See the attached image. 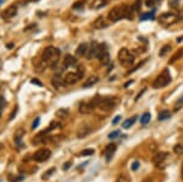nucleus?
<instances>
[{"label": "nucleus", "mask_w": 183, "mask_h": 182, "mask_svg": "<svg viewBox=\"0 0 183 182\" xmlns=\"http://www.w3.org/2000/svg\"><path fill=\"white\" fill-rule=\"evenodd\" d=\"M133 7L126 5V4H122V5H117L115 6L112 10H110L109 15H107V17L111 22H117L122 19H132L133 17Z\"/></svg>", "instance_id": "obj_1"}, {"label": "nucleus", "mask_w": 183, "mask_h": 182, "mask_svg": "<svg viewBox=\"0 0 183 182\" xmlns=\"http://www.w3.org/2000/svg\"><path fill=\"white\" fill-rule=\"evenodd\" d=\"M60 59V50L55 47H48L44 49L43 54H41V61H43L44 66H50V67H55L56 64L59 62Z\"/></svg>", "instance_id": "obj_2"}, {"label": "nucleus", "mask_w": 183, "mask_h": 182, "mask_svg": "<svg viewBox=\"0 0 183 182\" xmlns=\"http://www.w3.org/2000/svg\"><path fill=\"white\" fill-rule=\"evenodd\" d=\"M172 77H171V73L167 69H165L159 76H157L154 81V83H153V88L155 89H159V88H164L167 86L170 82H171Z\"/></svg>", "instance_id": "obj_3"}, {"label": "nucleus", "mask_w": 183, "mask_h": 182, "mask_svg": "<svg viewBox=\"0 0 183 182\" xmlns=\"http://www.w3.org/2000/svg\"><path fill=\"white\" fill-rule=\"evenodd\" d=\"M83 76H84V70L78 67L77 70L66 73V76L64 77V82H65V85H69V86L76 85L78 81H81L83 78Z\"/></svg>", "instance_id": "obj_4"}, {"label": "nucleus", "mask_w": 183, "mask_h": 182, "mask_svg": "<svg viewBox=\"0 0 183 182\" xmlns=\"http://www.w3.org/2000/svg\"><path fill=\"white\" fill-rule=\"evenodd\" d=\"M119 100H117V98L116 97H106V98H102L100 99V103H99L98 107L102 111H111L115 109V106L117 105Z\"/></svg>", "instance_id": "obj_5"}, {"label": "nucleus", "mask_w": 183, "mask_h": 182, "mask_svg": "<svg viewBox=\"0 0 183 182\" xmlns=\"http://www.w3.org/2000/svg\"><path fill=\"white\" fill-rule=\"evenodd\" d=\"M119 61L123 66H131L134 62V55H133L127 48H122L119 52Z\"/></svg>", "instance_id": "obj_6"}, {"label": "nucleus", "mask_w": 183, "mask_h": 182, "mask_svg": "<svg viewBox=\"0 0 183 182\" xmlns=\"http://www.w3.org/2000/svg\"><path fill=\"white\" fill-rule=\"evenodd\" d=\"M100 97H95L93 99H90L89 102H84L79 105V112L81 114H90L95 107H98L99 103H100Z\"/></svg>", "instance_id": "obj_7"}, {"label": "nucleus", "mask_w": 183, "mask_h": 182, "mask_svg": "<svg viewBox=\"0 0 183 182\" xmlns=\"http://www.w3.org/2000/svg\"><path fill=\"white\" fill-rule=\"evenodd\" d=\"M51 156V152L48 148H41L33 154V160L37 163H44Z\"/></svg>", "instance_id": "obj_8"}, {"label": "nucleus", "mask_w": 183, "mask_h": 182, "mask_svg": "<svg viewBox=\"0 0 183 182\" xmlns=\"http://www.w3.org/2000/svg\"><path fill=\"white\" fill-rule=\"evenodd\" d=\"M98 59L100 61V64H103V65H107L110 62V54H109V49H107L106 44H100Z\"/></svg>", "instance_id": "obj_9"}, {"label": "nucleus", "mask_w": 183, "mask_h": 182, "mask_svg": "<svg viewBox=\"0 0 183 182\" xmlns=\"http://www.w3.org/2000/svg\"><path fill=\"white\" fill-rule=\"evenodd\" d=\"M160 22L165 26H170V24L178 22V16L174 15L173 12H165L160 16Z\"/></svg>", "instance_id": "obj_10"}, {"label": "nucleus", "mask_w": 183, "mask_h": 182, "mask_svg": "<svg viewBox=\"0 0 183 182\" xmlns=\"http://www.w3.org/2000/svg\"><path fill=\"white\" fill-rule=\"evenodd\" d=\"M99 49H100V44H98L97 42H92L90 48H89V50H88V54H87V57H88V59H93V57H98Z\"/></svg>", "instance_id": "obj_11"}, {"label": "nucleus", "mask_w": 183, "mask_h": 182, "mask_svg": "<svg viewBox=\"0 0 183 182\" xmlns=\"http://www.w3.org/2000/svg\"><path fill=\"white\" fill-rule=\"evenodd\" d=\"M16 14H17V6H16V5H11V6H9V7H7V9L4 11L3 19H4V20H10V19L15 17Z\"/></svg>", "instance_id": "obj_12"}, {"label": "nucleus", "mask_w": 183, "mask_h": 182, "mask_svg": "<svg viewBox=\"0 0 183 182\" xmlns=\"http://www.w3.org/2000/svg\"><path fill=\"white\" fill-rule=\"evenodd\" d=\"M23 136H24V131L22 128L19 130L14 136V140H15V144L17 145V149H21V148L23 147V143H22V137Z\"/></svg>", "instance_id": "obj_13"}, {"label": "nucleus", "mask_w": 183, "mask_h": 182, "mask_svg": "<svg viewBox=\"0 0 183 182\" xmlns=\"http://www.w3.org/2000/svg\"><path fill=\"white\" fill-rule=\"evenodd\" d=\"M167 155H169V154H167V153H165V152L156 154V155L154 156V159H153L154 164L156 165L157 168H161V165H162V163L166 160V158H167Z\"/></svg>", "instance_id": "obj_14"}, {"label": "nucleus", "mask_w": 183, "mask_h": 182, "mask_svg": "<svg viewBox=\"0 0 183 182\" xmlns=\"http://www.w3.org/2000/svg\"><path fill=\"white\" fill-rule=\"evenodd\" d=\"M116 152V144H109V145H106L105 148V150H104V155H105V158H106V161H110L111 158H112V155L115 154Z\"/></svg>", "instance_id": "obj_15"}, {"label": "nucleus", "mask_w": 183, "mask_h": 182, "mask_svg": "<svg viewBox=\"0 0 183 182\" xmlns=\"http://www.w3.org/2000/svg\"><path fill=\"white\" fill-rule=\"evenodd\" d=\"M74 66H77V60L74 59L73 56H71V55H66L65 60H64V67H65V70L66 69H70V67H74Z\"/></svg>", "instance_id": "obj_16"}, {"label": "nucleus", "mask_w": 183, "mask_h": 182, "mask_svg": "<svg viewBox=\"0 0 183 182\" xmlns=\"http://www.w3.org/2000/svg\"><path fill=\"white\" fill-rule=\"evenodd\" d=\"M93 27H94L95 29H103V28L107 27V22L105 21V19L103 17V16H100V17H98V19L94 21Z\"/></svg>", "instance_id": "obj_17"}, {"label": "nucleus", "mask_w": 183, "mask_h": 182, "mask_svg": "<svg viewBox=\"0 0 183 182\" xmlns=\"http://www.w3.org/2000/svg\"><path fill=\"white\" fill-rule=\"evenodd\" d=\"M88 50H89L88 45H87L86 43H82V44H79V45H78L77 50H76V54H77L78 56H87Z\"/></svg>", "instance_id": "obj_18"}, {"label": "nucleus", "mask_w": 183, "mask_h": 182, "mask_svg": "<svg viewBox=\"0 0 183 182\" xmlns=\"http://www.w3.org/2000/svg\"><path fill=\"white\" fill-rule=\"evenodd\" d=\"M90 132H92V128L89 126H82L77 132V137L78 138H84L90 133Z\"/></svg>", "instance_id": "obj_19"}, {"label": "nucleus", "mask_w": 183, "mask_h": 182, "mask_svg": "<svg viewBox=\"0 0 183 182\" xmlns=\"http://www.w3.org/2000/svg\"><path fill=\"white\" fill-rule=\"evenodd\" d=\"M99 81V78L97 76H92L89 78H87L84 82H83V88H88V87H92V86H94L97 82Z\"/></svg>", "instance_id": "obj_20"}, {"label": "nucleus", "mask_w": 183, "mask_h": 182, "mask_svg": "<svg viewBox=\"0 0 183 182\" xmlns=\"http://www.w3.org/2000/svg\"><path fill=\"white\" fill-rule=\"evenodd\" d=\"M137 118H138V116H133V118L127 119L126 121H123L122 127H123V128H129V127H132L133 125H134V122L137 121Z\"/></svg>", "instance_id": "obj_21"}, {"label": "nucleus", "mask_w": 183, "mask_h": 182, "mask_svg": "<svg viewBox=\"0 0 183 182\" xmlns=\"http://www.w3.org/2000/svg\"><path fill=\"white\" fill-rule=\"evenodd\" d=\"M155 17V10L150 11V12H145L140 15V21H147V20H154Z\"/></svg>", "instance_id": "obj_22"}, {"label": "nucleus", "mask_w": 183, "mask_h": 182, "mask_svg": "<svg viewBox=\"0 0 183 182\" xmlns=\"http://www.w3.org/2000/svg\"><path fill=\"white\" fill-rule=\"evenodd\" d=\"M169 118H171V112L169 110H162L159 114V121H164V120H167Z\"/></svg>", "instance_id": "obj_23"}, {"label": "nucleus", "mask_w": 183, "mask_h": 182, "mask_svg": "<svg viewBox=\"0 0 183 182\" xmlns=\"http://www.w3.org/2000/svg\"><path fill=\"white\" fill-rule=\"evenodd\" d=\"M56 116L60 119H65L69 116V110L67 109H59L56 111Z\"/></svg>", "instance_id": "obj_24"}, {"label": "nucleus", "mask_w": 183, "mask_h": 182, "mask_svg": "<svg viewBox=\"0 0 183 182\" xmlns=\"http://www.w3.org/2000/svg\"><path fill=\"white\" fill-rule=\"evenodd\" d=\"M150 119H152V115L149 112H144L142 115V118H140V123H142V125H147V123L150 121Z\"/></svg>", "instance_id": "obj_25"}, {"label": "nucleus", "mask_w": 183, "mask_h": 182, "mask_svg": "<svg viewBox=\"0 0 183 182\" xmlns=\"http://www.w3.org/2000/svg\"><path fill=\"white\" fill-rule=\"evenodd\" d=\"M182 55H183V49H181V50H178L176 54H174L171 59H170V61H169V64H173L174 61H177L178 59H181L182 57Z\"/></svg>", "instance_id": "obj_26"}, {"label": "nucleus", "mask_w": 183, "mask_h": 182, "mask_svg": "<svg viewBox=\"0 0 183 182\" xmlns=\"http://www.w3.org/2000/svg\"><path fill=\"white\" fill-rule=\"evenodd\" d=\"M169 52H171V45H170V44H166V45H164V47L161 48V50H160V53H159V56H165Z\"/></svg>", "instance_id": "obj_27"}, {"label": "nucleus", "mask_w": 183, "mask_h": 182, "mask_svg": "<svg viewBox=\"0 0 183 182\" xmlns=\"http://www.w3.org/2000/svg\"><path fill=\"white\" fill-rule=\"evenodd\" d=\"M173 152L176 154H178V155L183 154V144H176L173 147Z\"/></svg>", "instance_id": "obj_28"}, {"label": "nucleus", "mask_w": 183, "mask_h": 182, "mask_svg": "<svg viewBox=\"0 0 183 182\" xmlns=\"http://www.w3.org/2000/svg\"><path fill=\"white\" fill-rule=\"evenodd\" d=\"M84 0H79V1H77L76 4H73V6H72V9H74V10H79V9H82L83 6H84Z\"/></svg>", "instance_id": "obj_29"}, {"label": "nucleus", "mask_w": 183, "mask_h": 182, "mask_svg": "<svg viewBox=\"0 0 183 182\" xmlns=\"http://www.w3.org/2000/svg\"><path fill=\"white\" fill-rule=\"evenodd\" d=\"M159 3H160V0H148V1H147V6L154 7L156 4H159Z\"/></svg>", "instance_id": "obj_30"}, {"label": "nucleus", "mask_w": 183, "mask_h": 182, "mask_svg": "<svg viewBox=\"0 0 183 182\" xmlns=\"http://www.w3.org/2000/svg\"><path fill=\"white\" fill-rule=\"evenodd\" d=\"M120 135H121L120 131H114V132H111V133L109 135V138H110V139H115V138H117Z\"/></svg>", "instance_id": "obj_31"}, {"label": "nucleus", "mask_w": 183, "mask_h": 182, "mask_svg": "<svg viewBox=\"0 0 183 182\" xmlns=\"http://www.w3.org/2000/svg\"><path fill=\"white\" fill-rule=\"evenodd\" d=\"M116 182H129V178L126 176V175H121L119 178H117V181Z\"/></svg>", "instance_id": "obj_32"}, {"label": "nucleus", "mask_w": 183, "mask_h": 182, "mask_svg": "<svg viewBox=\"0 0 183 182\" xmlns=\"http://www.w3.org/2000/svg\"><path fill=\"white\" fill-rule=\"evenodd\" d=\"M92 154H94V149H86V150H83V152L81 153V155H83V156L92 155Z\"/></svg>", "instance_id": "obj_33"}, {"label": "nucleus", "mask_w": 183, "mask_h": 182, "mask_svg": "<svg viewBox=\"0 0 183 182\" xmlns=\"http://www.w3.org/2000/svg\"><path fill=\"white\" fill-rule=\"evenodd\" d=\"M4 106H5V100H4L3 97H0V115H1V112H3Z\"/></svg>", "instance_id": "obj_34"}, {"label": "nucleus", "mask_w": 183, "mask_h": 182, "mask_svg": "<svg viewBox=\"0 0 183 182\" xmlns=\"http://www.w3.org/2000/svg\"><path fill=\"white\" fill-rule=\"evenodd\" d=\"M39 122H40V119H39V118H36V120L33 121V123H32V128H33V130L37 128L38 125H39Z\"/></svg>", "instance_id": "obj_35"}, {"label": "nucleus", "mask_w": 183, "mask_h": 182, "mask_svg": "<svg viewBox=\"0 0 183 182\" xmlns=\"http://www.w3.org/2000/svg\"><path fill=\"white\" fill-rule=\"evenodd\" d=\"M54 171H55V169L53 168V169H50V170H49L48 172H45L44 175H43V180H44V178H49V176H50V175H51V173H53Z\"/></svg>", "instance_id": "obj_36"}, {"label": "nucleus", "mask_w": 183, "mask_h": 182, "mask_svg": "<svg viewBox=\"0 0 183 182\" xmlns=\"http://www.w3.org/2000/svg\"><path fill=\"white\" fill-rule=\"evenodd\" d=\"M120 120H121V116H120V115H117V116H115V119L112 120V125H117Z\"/></svg>", "instance_id": "obj_37"}, {"label": "nucleus", "mask_w": 183, "mask_h": 182, "mask_svg": "<svg viewBox=\"0 0 183 182\" xmlns=\"http://www.w3.org/2000/svg\"><path fill=\"white\" fill-rule=\"evenodd\" d=\"M131 168H132V170H137V169L139 168V163H138V161H134V163L132 164Z\"/></svg>", "instance_id": "obj_38"}, {"label": "nucleus", "mask_w": 183, "mask_h": 182, "mask_svg": "<svg viewBox=\"0 0 183 182\" xmlns=\"http://www.w3.org/2000/svg\"><path fill=\"white\" fill-rule=\"evenodd\" d=\"M31 82H32V83H34V85H38V86H41V83H40V82H39L38 80H32Z\"/></svg>", "instance_id": "obj_39"}, {"label": "nucleus", "mask_w": 183, "mask_h": 182, "mask_svg": "<svg viewBox=\"0 0 183 182\" xmlns=\"http://www.w3.org/2000/svg\"><path fill=\"white\" fill-rule=\"evenodd\" d=\"M69 168H70V163H66V164L64 165V166H62V169H64V170H67Z\"/></svg>", "instance_id": "obj_40"}, {"label": "nucleus", "mask_w": 183, "mask_h": 182, "mask_svg": "<svg viewBox=\"0 0 183 182\" xmlns=\"http://www.w3.org/2000/svg\"><path fill=\"white\" fill-rule=\"evenodd\" d=\"M16 112H17V109H15V110H14V112L11 114V116H10V120H12V119H14V116L16 115Z\"/></svg>", "instance_id": "obj_41"}, {"label": "nucleus", "mask_w": 183, "mask_h": 182, "mask_svg": "<svg viewBox=\"0 0 183 182\" xmlns=\"http://www.w3.org/2000/svg\"><path fill=\"white\" fill-rule=\"evenodd\" d=\"M182 40H183V36H182V37H179V38L177 39V42H182Z\"/></svg>", "instance_id": "obj_42"}, {"label": "nucleus", "mask_w": 183, "mask_h": 182, "mask_svg": "<svg viewBox=\"0 0 183 182\" xmlns=\"http://www.w3.org/2000/svg\"><path fill=\"white\" fill-rule=\"evenodd\" d=\"M3 3H4V0H0V6L3 5Z\"/></svg>", "instance_id": "obj_43"}, {"label": "nucleus", "mask_w": 183, "mask_h": 182, "mask_svg": "<svg viewBox=\"0 0 183 182\" xmlns=\"http://www.w3.org/2000/svg\"><path fill=\"white\" fill-rule=\"evenodd\" d=\"M182 178H183V164H182Z\"/></svg>", "instance_id": "obj_44"}, {"label": "nucleus", "mask_w": 183, "mask_h": 182, "mask_svg": "<svg viewBox=\"0 0 183 182\" xmlns=\"http://www.w3.org/2000/svg\"><path fill=\"white\" fill-rule=\"evenodd\" d=\"M31 1H39V0H31Z\"/></svg>", "instance_id": "obj_45"}]
</instances>
